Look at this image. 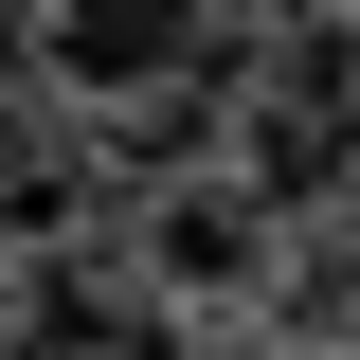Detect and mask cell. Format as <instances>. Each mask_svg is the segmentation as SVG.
<instances>
[{"instance_id": "3957f363", "label": "cell", "mask_w": 360, "mask_h": 360, "mask_svg": "<svg viewBox=\"0 0 360 360\" xmlns=\"http://www.w3.org/2000/svg\"><path fill=\"white\" fill-rule=\"evenodd\" d=\"M324 307H342V324H360V234H342V252H324Z\"/></svg>"}, {"instance_id": "7a4b0ae2", "label": "cell", "mask_w": 360, "mask_h": 360, "mask_svg": "<svg viewBox=\"0 0 360 360\" xmlns=\"http://www.w3.org/2000/svg\"><path fill=\"white\" fill-rule=\"evenodd\" d=\"M144 270H162V288H234V270H252V198H217V180L162 198V217H144Z\"/></svg>"}, {"instance_id": "6da1fadb", "label": "cell", "mask_w": 360, "mask_h": 360, "mask_svg": "<svg viewBox=\"0 0 360 360\" xmlns=\"http://www.w3.org/2000/svg\"><path fill=\"white\" fill-rule=\"evenodd\" d=\"M198 37H217V0H37V54L72 90H162V72H198Z\"/></svg>"}]
</instances>
